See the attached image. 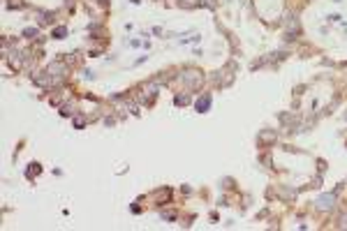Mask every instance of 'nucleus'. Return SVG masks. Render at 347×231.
<instances>
[{
	"label": "nucleus",
	"mask_w": 347,
	"mask_h": 231,
	"mask_svg": "<svg viewBox=\"0 0 347 231\" xmlns=\"http://www.w3.org/2000/svg\"><path fill=\"white\" fill-rule=\"evenodd\" d=\"M211 106V95H204L201 100H197V111H201V113H206Z\"/></svg>",
	"instance_id": "1"
},
{
	"label": "nucleus",
	"mask_w": 347,
	"mask_h": 231,
	"mask_svg": "<svg viewBox=\"0 0 347 231\" xmlns=\"http://www.w3.org/2000/svg\"><path fill=\"white\" fill-rule=\"evenodd\" d=\"M333 206V196H322L319 199V208H331Z\"/></svg>",
	"instance_id": "2"
},
{
	"label": "nucleus",
	"mask_w": 347,
	"mask_h": 231,
	"mask_svg": "<svg viewBox=\"0 0 347 231\" xmlns=\"http://www.w3.org/2000/svg\"><path fill=\"white\" fill-rule=\"evenodd\" d=\"M65 35H67V28H63V26L53 30V37H56V39H60V37H65Z\"/></svg>",
	"instance_id": "3"
},
{
	"label": "nucleus",
	"mask_w": 347,
	"mask_h": 231,
	"mask_svg": "<svg viewBox=\"0 0 347 231\" xmlns=\"http://www.w3.org/2000/svg\"><path fill=\"white\" fill-rule=\"evenodd\" d=\"M23 35H26V37H35V35H37V28H26V30H23Z\"/></svg>",
	"instance_id": "4"
},
{
	"label": "nucleus",
	"mask_w": 347,
	"mask_h": 231,
	"mask_svg": "<svg viewBox=\"0 0 347 231\" xmlns=\"http://www.w3.org/2000/svg\"><path fill=\"white\" fill-rule=\"evenodd\" d=\"M174 102H176V104H188V97H181V95H178Z\"/></svg>",
	"instance_id": "5"
}]
</instances>
